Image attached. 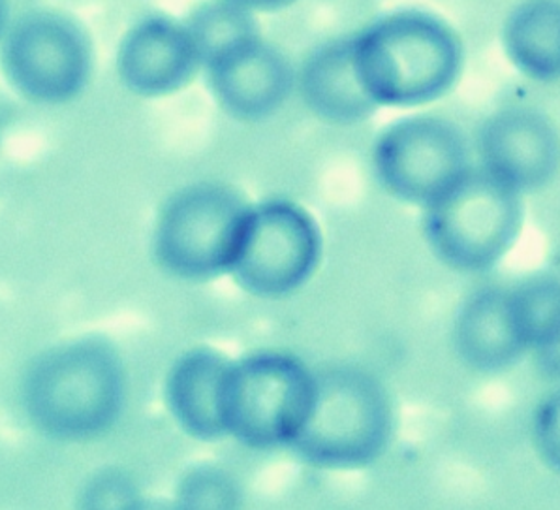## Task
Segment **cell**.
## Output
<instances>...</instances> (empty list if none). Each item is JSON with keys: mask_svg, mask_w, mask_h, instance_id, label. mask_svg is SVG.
Masks as SVG:
<instances>
[{"mask_svg": "<svg viewBox=\"0 0 560 510\" xmlns=\"http://www.w3.org/2000/svg\"><path fill=\"white\" fill-rule=\"evenodd\" d=\"M361 83L376 106L413 108L439 101L463 68V44L439 15L407 8L352 36Z\"/></svg>", "mask_w": 560, "mask_h": 510, "instance_id": "6da1fadb", "label": "cell"}, {"mask_svg": "<svg viewBox=\"0 0 560 510\" xmlns=\"http://www.w3.org/2000/svg\"><path fill=\"white\" fill-rule=\"evenodd\" d=\"M125 370L101 337H81L42 352L23 379V407L51 439L88 441L114 426L125 405Z\"/></svg>", "mask_w": 560, "mask_h": 510, "instance_id": "7a4b0ae2", "label": "cell"}, {"mask_svg": "<svg viewBox=\"0 0 560 510\" xmlns=\"http://www.w3.org/2000/svg\"><path fill=\"white\" fill-rule=\"evenodd\" d=\"M394 433V407L376 376L334 366L314 375L307 418L290 449L320 470H361L384 454Z\"/></svg>", "mask_w": 560, "mask_h": 510, "instance_id": "3957f363", "label": "cell"}, {"mask_svg": "<svg viewBox=\"0 0 560 510\" xmlns=\"http://www.w3.org/2000/svg\"><path fill=\"white\" fill-rule=\"evenodd\" d=\"M483 169H470L423 208V235L439 260L463 274L487 271L514 247L523 200Z\"/></svg>", "mask_w": 560, "mask_h": 510, "instance_id": "277c9868", "label": "cell"}, {"mask_svg": "<svg viewBox=\"0 0 560 510\" xmlns=\"http://www.w3.org/2000/svg\"><path fill=\"white\" fill-rule=\"evenodd\" d=\"M314 375L294 356L264 350L230 362L222 390L226 436L248 449L294 441L307 418Z\"/></svg>", "mask_w": 560, "mask_h": 510, "instance_id": "5b68a950", "label": "cell"}, {"mask_svg": "<svg viewBox=\"0 0 560 510\" xmlns=\"http://www.w3.org/2000/svg\"><path fill=\"white\" fill-rule=\"evenodd\" d=\"M248 206L219 183H198L172 196L154 229V256L167 274L207 281L232 269Z\"/></svg>", "mask_w": 560, "mask_h": 510, "instance_id": "8992f818", "label": "cell"}, {"mask_svg": "<svg viewBox=\"0 0 560 510\" xmlns=\"http://www.w3.org/2000/svg\"><path fill=\"white\" fill-rule=\"evenodd\" d=\"M93 47L85 28L57 10L21 15L4 40V72L12 88L36 104H62L85 89Z\"/></svg>", "mask_w": 560, "mask_h": 510, "instance_id": "52a82bcc", "label": "cell"}, {"mask_svg": "<svg viewBox=\"0 0 560 510\" xmlns=\"http://www.w3.org/2000/svg\"><path fill=\"white\" fill-rule=\"evenodd\" d=\"M322 234L305 209L288 200L248 208L230 274L243 290L279 298L303 287L318 268Z\"/></svg>", "mask_w": 560, "mask_h": 510, "instance_id": "ba28073f", "label": "cell"}, {"mask_svg": "<svg viewBox=\"0 0 560 510\" xmlns=\"http://www.w3.org/2000/svg\"><path fill=\"white\" fill-rule=\"evenodd\" d=\"M374 174L389 195L425 208L470 170L465 136L439 115H412L378 136Z\"/></svg>", "mask_w": 560, "mask_h": 510, "instance_id": "9c48e42d", "label": "cell"}, {"mask_svg": "<svg viewBox=\"0 0 560 510\" xmlns=\"http://www.w3.org/2000/svg\"><path fill=\"white\" fill-rule=\"evenodd\" d=\"M480 169L525 195L560 172V130L538 109L510 106L494 112L478 135Z\"/></svg>", "mask_w": 560, "mask_h": 510, "instance_id": "30bf717a", "label": "cell"}, {"mask_svg": "<svg viewBox=\"0 0 560 510\" xmlns=\"http://www.w3.org/2000/svg\"><path fill=\"white\" fill-rule=\"evenodd\" d=\"M206 70L214 101L237 121H264L294 91V68L287 55L260 36L230 49Z\"/></svg>", "mask_w": 560, "mask_h": 510, "instance_id": "8fae6325", "label": "cell"}, {"mask_svg": "<svg viewBox=\"0 0 560 510\" xmlns=\"http://www.w3.org/2000/svg\"><path fill=\"white\" fill-rule=\"evenodd\" d=\"M185 23L149 15L128 28L117 51V72L130 93L161 98L177 93L200 70Z\"/></svg>", "mask_w": 560, "mask_h": 510, "instance_id": "7c38bea8", "label": "cell"}, {"mask_svg": "<svg viewBox=\"0 0 560 510\" xmlns=\"http://www.w3.org/2000/svg\"><path fill=\"white\" fill-rule=\"evenodd\" d=\"M298 83L305 106L329 125H358L378 108L358 74L352 36L335 38L311 51Z\"/></svg>", "mask_w": 560, "mask_h": 510, "instance_id": "4fadbf2b", "label": "cell"}, {"mask_svg": "<svg viewBox=\"0 0 560 510\" xmlns=\"http://www.w3.org/2000/svg\"><path fill=\"white\" fill-rule=\"evenodd\" d=\"M454 345L460 362L480 373H499L520 362L528 349L515 326L510 290L468 295L455 316Z\"/></svg>", "mask_w": 560, "mask_h": 510, "instance_id": "5bb4252c", "label": "cell"}, {"mask_svg": "<svg viewBox=\"0 0 560 510\" xmlns=\"http://www.w3.org/2000/svg\"><path fill=\"white\" fill-rule=\"evenodd\" d=\"M230 362L213 349H192L175 360L166 379L170 415L187 436L219 441L226 436L222 390Z\"/></svg>", "mask_w": 560, "mask_h": 510, "instance_id": "9a60e30c", "label": "cell"}, {"mask_svg": "<svg viewBox=\"0 0 560 510\" xmlns=\"http://www.w3.org/2000/svg\"><path fill=\"white\" fill-rule=\"evenodd\" d=\"M508 61L528 80H560V0H521L502 25Z\"/></svg>", "mask_w": 560, "mask_h": 510, "instance_id": "2e32d148", "label": "cell"}, {"mask_svg": "<svg viewBox=\"0 0 560 510\" xmlns=\"http://www.w3.org/2000/svg\"><path fill=\"white\" fill-rule=\"evenodd\" d=\"M253 14L234 0H203L194 8L183 23L198 51L201 68L260 36Z\"/></svg>", "mask_w": 560, "mask_h": 510, "instance_id": "e0dca14e", "label": "cell"}, {"mask_svg": "<svg viewBox=\"0 0 560 510\" xmlns=\"http://www.w3.org/2000/svg\"><path fill=\"white\" fill-rule=\"evenodd\" d=\"M515 326L527 349H541L560 332V279L530 277L510 290Z\"/></svg>", "mask_w": 560, "mask_h": 510, "instance_id": "ac0fdd59", "label": "cell"}, {"mask_svg": "<svg viewBox=\"0 0 560 510\" xmlns=\"http://www.w3.org/2000/svg\"><path fill=\"white\" fill-rule=\"evenodd\" d=\"M180 509H235L240 505V490L226 471L214 465H200L185 473L177 486Z\"/></svg>", "mask_w": 560, "mask_h": 510, "instance_id": "d6986e66", "label": "cell"}, {"mask_svg": "<svg viewBox=\"0 0 560 510\" xmlns=\"http://www.w3.org/2000/svg\"><path fill=\"white\" fill-rule=\"evenodd\" d=\"M536 452L547 470L560 475V389L544 397L533 422Z\"/></svg>", "mask_w": 560, "mask_h": 510, "instance_id": "ffe728a7", "label": "cell"}, {"mask_svg": "<svg viewBox=\"0 0 560 510\" xmlns=\"http://www.w3.org/2000/svg\"><path fill=\"white\" fill-rule=\"evenodd\" d=\"M136 497L138 494L127 478L107 473L88 484V488L81 496L83 499L81 505L88 509H133L138 507L133 503Z\"/></svg>", "mask_w": 560, "mask_h": 510, "instance_id": "44dd1931", "label": "cell"}, {"mask_svg": "<svg viewBox=\"0 0 560 510\" xmlns=\"http://www.w3.org/2000/svg\"><path fill=\"white\" fill-rule=\"evenodd\" d=\"M536 358L544 375L560 381V332L541 349L536 350Z\"/></svg>", "mask_w": 560, "mask_h": 510, "instance_id": "7402d4cb", "label": "cell"}, {"mask_svg": "<svg viewBox=\"0 0 560 510\" xmlns=\"http://www.w3.org/2000/svg\"><path fill=\"white\" fill-rule=\"evenodd\" d=\"M234 2L248 8L250 12H273V10L294 4L295 0H234Z\"/></svg>", "mask_w": 560, "mask_h": 510, "instance_id": "603a6c76", "label": "cell"}]
</instances>
